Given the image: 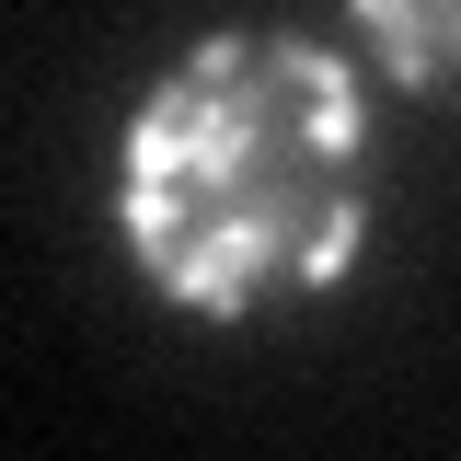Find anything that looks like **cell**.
I'll list each match as a JSON object with an SVG mask.
<instances>
[{
	"instance_id": "6da1fadb",
	"label": "cell",
	"mask_w": 461,
	"mask_h": 461,
	"mask_svg": "<svg viewBox=\"0 0 461 461\" xmlns=\"http://www.w3.org/2000/svg\"><path fill=\"white\" fill-rule=\"evenodd\" d=\"M115 230L173 312L335 288L369 230V69L323 35H208L115 139Z\"/></svg>"
},
{
	"instance_id": "7a4b0ae2",
	"label": "cell",
	"mask_w": 461,
	"mask_h": 461,
	"mask_svg": "<svg viewBox=\"0 0 461 461\" xmlns=\"http://www.w3.org/2000/svg\"><path fill=\"white\" fill-rule=\"evenodd\" d=\"M346 47L381 69V93H461V0H357Z\"/></svg>"
}]
</instances>
